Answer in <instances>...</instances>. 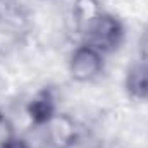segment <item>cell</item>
Segmentation results:
<instances>
[{"instance_id": "6da1fadb", "label": "cell", "mask_w": 148, "mask_h": 148, "mask_svg": "<svg viewBox=\"0 0 148 148\" xmlns=\"http://www.w3.org/2000/svg\"><path fill=\"white\" fill-rule=\"evenodd\" d=\"M102 67L100 55L91 47H81L74 52L73 62H71V73L73 77L77 81H86L97 76Z\"/></svg>"}, {"instance_id": "7a4b0ae2", "label": "cell", "mask_w": 148, "mask_h": 148, "mask_svg": "<svg viewBox=\"0 0 148 148\" xmlns=\"http://www.w3.org/2000/svg\"><path fill=\"white\" fill-rule=\"evenodd\" d=\"M0 121H2V114H0Z\"/></svg>"}]
</instances>
